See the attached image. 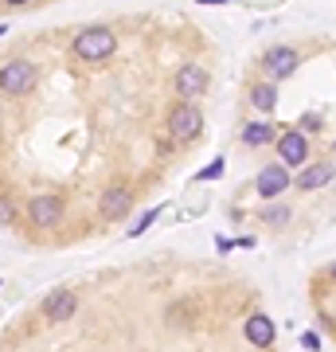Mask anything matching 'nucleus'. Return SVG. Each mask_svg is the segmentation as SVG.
Returning <instances> with one entry per match:
<instances>
[{"instance_id":"f257e3e1","label":"nucleus","mask_w":336,"mask_h":352,"mask_svg":"<svg viewBox=\"0 0 336 352\" xmlns=\"http://www.w3.org/2000/svg\"><path fill=\"white\" fill-rule=\"evenodd\" d=\"M113 51H117V36H113V28H87V32H78L75 43H71V55L82 59V63H106Z\"/></svg>"},{"instance_id":"f03ea898","label":"nucleus","mask_w":336,"mask_h":352,"mask_svg":"<svg viewBox=\"0 0 336 352\" xmlns=\"http://www.w3.org/2000/svg\"><path fill=\"white\" fill-rule=\"evenodd\" d=\"M164 122H168V133H172L180 145H188V141H196L199 133H203V113H199L196 102H172Z\"/></svg>"},{"instance_id":"7ed1b4c3","label":"nucleus","mask_w":336,"mask_h":352,"mask_svg":"<svg viewBox=\"0 0 336 352\" xmlns=\"http://www.w3.org/2000/svg\"><path fill=\"white\" fill-rule=\"evenodd\" d=\"M36 63H27V59H8V63L0 67V90L4 94H12V98H20V94H27V90L36 87Z\"/></svg>"},{"instance_id":"20e7f679","label":"nucleus","mask_w":336,"mask_h":352,"mask_svg":"<svg viewBox=\"0 0 336 352\" xmlns=\"http://www.w3.org/2000/svg\"><path fill=\"white\" fill-rule=\"evenodd\" d=\"M274 149H278V164H286V168H305L309 164V138L301 133V129H286V133H278L274 141Z\"/></svg>"},{"instance_id":"39448f33","label":"nucleus","mask_w":336,"mask_h":352,"mask_svg":"<svg viewBox=\"0 0 336 352\" xmlns=\"http://www.w3.org/2000/svg\"><path fill=\"white\" fill-rule=\"evenodd\" d=\"M298 63H301L298 47H286V43H274V47L262 51V71H266V78H270V82L289 78L293 71H298Z\"/></svg>"},{"instance_id":"423d86ee","label":"nucleus","mask_w":336,"mask_h":352,"mask_svg":"<svg viewBox=\"0 0 336 352\" xmlns=\"http://www.w3.org/2000/svg\"><path fill=\"white\" fill-rule=\"evenodd\" d=\"M63 215H67V204H63L59 196H51V192H43V196H32V200H27V219H32L36 227H43V231L59 227Z\"/></svg>"},{"instance_id":"0eeeda50","label":"nucleus","mask_w":336,"mask_h":352,"mask_svg":"<svg viewBox=\"0 0 336 352\" xmlns=\"http://www.w3.org/2000/svg\"><path fill=\"white\" fill-rule=\"evenodd\" d=\"M286 188H293V173H289L286 164H262V173L254 176V192H258L262 200H278Z\"/></svg>"},{"instance_id":"6e6552de","label":"nucleus","mask_w":336,"mask_h":352,"mask_svg":"<svg viewBox=\"0 0 336 352\" xmlns=\"http://www.w3.org/2000/svg\"><path fill=\"white\" fill-rule=\"evenodd\" d=\"M208 82H212V75H208L199 63H184L172 78V90L180 94V102H196L199 94L208 90Z\"/></svg>"},{"instance_id":"1a4fd4ad","label":"nucleus","mask_w":336,"mask_h":352,"mask_svg":"<svg viewBox=\"0 0 336 352\" xmlns=\"http://www.w3.org/2000/svg\"><path fill=\"white\" fill-rule=\"evenodd\" d=\"M75 309H78V294H75V289H51L47 298H43V317H47L51 325L71 321Z\"/></svg>"},{"instance_id":"9d476101","label":"nucleus","mask_w":336,"mask_h":352,"mask_svg":"<svg viewBox=\"0 0 336 352\" xmlns=\"http://www.w3.org/2000/svg\"><path fill=\"white\" fill-rule=\"evenodd\" d=\"M98 208L106 219H125V215L133 212V192L125 188V184H110V188L102 192Z\"/></svg>"},{"instance_id":"9b49d317","label":"nucleus","mask_w":336,"mask_h":352,"mask_svg":"<svg viewBox=\"0 0 336 352\" xmlns=\"http://www.w3.org/2000/svg\"><path fill=\"white\" fill-rule=\"evenodd\" d=\"M243 337H247L254 349H270L274 337H278V329H274V321H270L266 314H250L247 321H243Z\"/></svg>"},{"instance_id":"f8f14e48","label":"nucleus","mask_w":336,"mask_h":352,"mask_svg":"<svg viewBox=\"0 0 336 352\" xmlns=\"http://www.w3.org/2000/svg\"><path fill=\"white\" fill-rule=\"evenodd\" d=\"M333 176H336V168L328 161H313V164H305V168L293 176V184H298L301 192H317V188H324Z\"/></svg>"},{"instance_id":"ddd939ff","label":"nucleus","mask_w":336,"mask_h":352,"mask_svg":"<svg viewBox=\"0 0 336 352\" xmlns=\"http://www.w3.org/2000/svg\"><path fill=\"white\" fill-rule=\"evenodd\" d=\"M274 141H278L274 122H247L243 126V145L247 149H262V145H274Z\"/></svg>"},{"instance_id":"4468645a","label":"nucleus","mask_w":336,"mask_h":352,"mask_svg":"<svg viewBox=\"0 0 336 352\" xmlns=\"http://www.w3.org/2000/svg\"><path fill=\"white\" fill-rule=\"evenodd\" d=\"M250 106H254L262 118H270V113H274V106H278L274 82H254V87H250Z\"/></svg>"},{"instance_id":"2eb2a0df","label":"nucleus","mask_w":336,"mask_h":352,"mask_svg":"<svg viewBox=\"0 0 336 352\" xmlns=\"http://www.w3.org/2000/svg\"><path fill=\"white\" fill-rule=\"evenodd\" d=\"M164 215V208L161 204H157V208H149V212L141 215V219H133V223H129V231H125V235H129V239H137V235H145V231H149L153 223H157V219H161Z\"/></svg>"},{"instance_id":"dca6fc26","label":"nucleus","mask_w":336,"mask_h":352,"mask_svg":"<svg viewBox=\"0 0 336 352\" xmlns=\"http://www.w3.org/2000/svg\"><path fill=\"white\" fill-rule=\"evenodd\" d=\"M289 215H293V212H289L286 204H270V208H262V223H266V227H286Z\"/></svg>"},{"instance_id":"f3484780","label":"nucleus","mask_w":336,"mask_h":352,"mask_svg":"<svg viewBox=\"0 0 336 352\" xmlns=\"http://www.w3.org/2000/svg\"><path fill=\"white\" fill-rule=\"evenodd\" d=\"M293 129H301V133H305V138H309V133H317V129H324V118H321V113H301V118H298V126H293Z\"/></svg>"},{"instance_id":"a211bd4d","label":"nucleus","mask_w":336,"mask_h":352,"mask_svg":"<svg viewBox=\"0 0 336 352\" xmlns=\"http://www.w3.org/2000/svg\"><path fill=\"white\" fill-rule=\"evenodd\" d=\"M223 168H227V164H223V157H219V161H212L208 168H199V173H196V184H208V180H219V176H223Z\"/></svg>"},{"instance_id":"6ab92c4d","label":"nucleus","mask_w":336,"mask_h":352,"mask_svg":"<svg viewBox=\"0 0 336 352\" xmlns=\"http://www.w3.org/2000/svg\"><path fill=\"white\" fill-rule=\"evenodd\" d=\"M16 215H20V212H16V204L8 200V196H0V227H12Z\"/></svg>"},{"instance_id":"aec40b11","label":"nucleus","mask_w":336,"mask_h":352,"mask_svg":"<svg viewBox=\"0 0 336 352\" xmlns=\"http://www.w3.org/2000/svg\"><path fill=\"white\" fill-rule=\"evenodd\" d=\"M301 349H305V352H321V337H317L313 329H309V333H301Z\"/></svg>"},{"instance_id":"412c9836","label":"nucleus","mask_w":336,"mask_h":352,"mask_svg":"<svg viewBox=\"0 0 336 352\" xmlns=\"http://www.w3.org/2000/svg\"><path fill=\"white\" fill-rule=\"evenodd\" d=\"M215 247H219V251H231V247H235V239H227V235H215Z\"/></svg>"},{"instance_id":"4be33fe9","label":"nucleus","mask_w":336,"mask_h":352,"mask_svg":"<svg viewBox=\"0 0 336 352\" xmlns=\"http://www.w3.org/2000/svg\"><path fill=\"white\" fill-rule=\"evenodd\" d=\"M4 4H12V8H20V4H32V0H4Z\"/></svg>"},{"instance_id":"5701e85b","label":"nucleus","mask_w":336,"mask_h":352,"mask_svg":"<svg viewBox=\"0 0 336 352\" xmlns=\"http://www.w3.org/2000/svg\"><path fill=\"white\" fill-rule=\"evenodd\" d=\"M328 278H333V282H336V263H333V266H328Z\"/></svg>"},{"instance_id":"b1692460","label":"nucleus","mask_w":336,"mask_h":352,"mask_svg":"<svg viewBox=\"0 0 336 352\" xmlns=\"http://www.w3.org/2000/svg\"><path fill=\"white\" fill-rule=\"evenodd\" d=\"M196 4H223V0H196Z\"/></svg>"},{"instance_id":"393cba45","label":"nucleus","mask_w":336,"mask_h":352,"mask_svg":"<svg viewBox=\"0 0 336 352\" xmlns=\"http://www.w3.org/2000/svg\"><path fill=\"white\" fill-rule=\"evenodd\" d=\"M333 149H336V141H333Z\"/></svg>"}]
</instances>
